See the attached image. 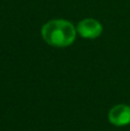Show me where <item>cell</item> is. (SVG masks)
<instances>
[{
	"label": "cell",
	"instance_id": "2",
	"mask_svg": "<svg viewBox=\"0 0 130 131\" xmlns=\"http://www.w3.org/2000/svg\"><path fill=\"white\" fill-rule=\"evenodd\" d=\"M77 32L86 39L98 38L103 32V25L94 18H85L77 24Z\"/></svg>",
	"mask_w": 130,
	"mask_h": 131
},
{
	"label": "cell",
	"instance_id": "1",
	"mask_svg": "<svg viewBox=\"0 0 130 131\" xmlns=\"http://www.w3.org/2000/svg\"><path fill=\"white\" fill-rule=\"evenodd\" d=\"M41 37L51 46L67 47L71 45L76 38V29L69 21L52 20L44 24Z\"/></svg>",
	"mask_w": 130,
	"mask_h": 131
},
{
	"label": "cell",
	"instance_id": "3",
	"mask_svg": "<svg viewBox=\"0 0 130 131\" xmlns=\"http://www.w3.org/2000/svg\"><path fill=\"white\" fill-rule=\"evenodd\" d=\"M108 121L115 127L130 124V107L128 105H115L108 112Z\"/></svg>",
	"mask_w": 130,
	"mask_h": 131
}]
</instances>
